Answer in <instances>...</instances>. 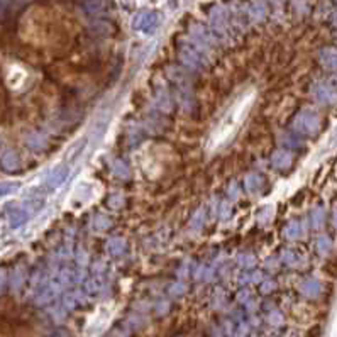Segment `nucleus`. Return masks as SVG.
<instances>
[{"mask_svg": "<svg viewBox=\"0 0 337 337\" xmlns=\"http://www.w3.org/2000/svg\"><path fill=\"white\" fill-rule=\"evenodd\" d=\"M253 102V95L246 93L244 97H241L237 102H234V105L229 109L227 116L224 117V121L220 122V126L217 127V132L213 136V142L215 144H225L232 137V134L236 132L237 126L244 121V117L248 116L249 107Z\"/></svg>", "mask_w": 337, "mask_h": 337, "instance_id": "obj_1", "label": "nucleus"}, {"mask_svg": "<svg viewBox=\"0 0 337 337\" xmlns=\"http://www.w3.org/2000/svg\"><path fill=\"white\" fill-rule=\"evenodd\" d=\"M3 166H5V168H12V166H14V154L12 153L5 154V158H3Z\"/></svg>", "mask_w": 337, "mask_h": 337, "instance_id": "obj_2", "label": "nucleus"}, {"mask_svg": "<svg viewBox=\"0 0 337 337\" xmlns=\"http://www.w3.org/2000/svg\"><path fill=\"white\" fill-rule=\"evenodd\" d=\"M2 285H3V273L0 271V290H2Z\"/></svg>", "mask_w": 337, "mask_h": 337, "instance_id": "obj_3", "label": "nucleus"}]
</instances>
